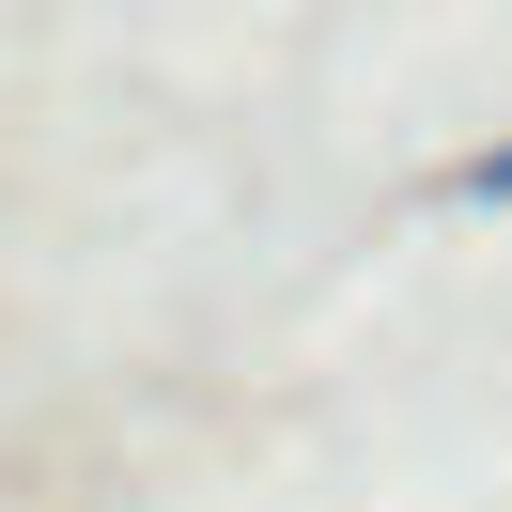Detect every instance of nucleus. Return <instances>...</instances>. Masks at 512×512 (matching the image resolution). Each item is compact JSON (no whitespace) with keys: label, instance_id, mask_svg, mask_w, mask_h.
Masks as SVG:
<instances>
[{"label":"nucleus","instance_id":"obj_1","mask_svg":"<svg viewBox=\"0 0 512 512\" xmlns=\"http://www.w3.org/2000/svg\"><path fill=\"white\" fill-rule=\"evenodd\" d=\"M466 202H512V140H497V156H466Z\"/></svg>","mask_w":512,"mask_h":512}]
</instances>
